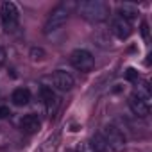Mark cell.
I'll use <instances>...</instances> for the list:
<instances>
[{"label": "cell", "mask_w": 152, "mask_h": 152, "mask_svg": "<svg viewBox=\"0 0 152 152\" xmlns=\"http://www.w3.org/2000/svg\"><path fill=\"white\" fill-rule=\"evenodd\" d=\"M79 13L88 22H104L109 16V6L104 0H86L79 4Z\"/></svg>", "instance_id": "1"}, {"label": "cell", "mask_w": 152, "mask_h": 152, "mask_svg": "<svg viewBox=\"0 0 152 152\" xmlns=\"http://www.w3.org/2000/svg\"><path fill=\"white\" fill-rule=\"evenodd\" d=\"M68 16H70V6H66V4H57V6L48 13V16H47L45 27H43V29H45V34H52V32L59 31V29L66 23Z\"/></svg>", "instance_id": "2"}, {"label": "cell", "mask_w": 152, "mask_h": 152, "mask_svg": "<svg viewBox=\"0 0 152 152\" xmlns=\"http://www.w3.org/2000/svg\"><path fill=\"white\" fill-rule=\"evenodd\" d=\"M102 136L106 140L107 148H111L113 152H122L125 143H127V138H125L124 131L118 129L116 125H106L104 131H102Z\"/></svg>", "instance_id": "3"}, {"label": "cell", "mask_w": 152, "mask_h": 152, "mask_svg": "<svg viewBox=\"0 0 152 152\" xmlns=\"http://www.w3.org/2000/svg\"><path fill=\"white\" fill-rule=\"evenodd\" d=\"M70 63L79 72H91L93 66H95V57L86 48H77L70 54Z\"/></svg>", "instance_id": "4"}, {"label": "cell", "mask_w": 152, "mask_h": 152, "mask_svg": "<svg viewBox=\"0 0 152 152\" xmlns=\"http://www.w3.org/2000/svg\"><path fill=\"white\" fill-rule=\"evenodd\" d=\"M0 20H2V25L7 32H13L18 27L20 13L13 2H2V6H0Z\"/></svg>", "instance_id": "5"}, {"label": "cell", "mask_w": 152, "mask_h": 152, "mask_svg": "<svg viewBox=\"0 0 152 152\" xmlns=\"http://www.w3.org/2000/svg\"><path fill=\"white\" fill-rule=\"evenodd\" d=\"M50 81H52V86L56 90H59V91H70L73 88V84H75L73 77H72L68 72H64V70H56L52 73Z\"/></svg>", "instance_id": "6"}, {"label": "cell", "mask_w": 152, "mask_h": 152, "mask_svg": "<svg viewBox=\"0 0 152 152\" xmlns=\"http://www.w3.org/2000/svg\"><path fill=\"white\" fill-rule=\"evenodd\" d=\"M39 93H41V100H43V104H45L48 115L52 116V115L57 111V107H59V97L56 95V91H54L50 86H41Z\"/></svg>", "instance_id": "7"}, {"label": "cell", "mask_w": 152, "mask_h": 152, "mask_svg": "<svg viewBox=\"0 0 152 152\" xmlns=\"http://www.w3.org/2000/svg\"><path fill=\"white\" fill-rule=\"evenodd\" d=\"M111 32L115 34V38L118 39H127L131 34H132V27L129 22H125L124 18H115L113 23H111Z\"/></svg>", "instance_id": "8"}, {"label": "cell", "mask_w": 152, "mask_h": 152, "mask_svg": "<svg viewBox=\"0 0 152 152\" xmlns=\"http://www.w3.org/2000/svg\"><path fill=\"white\" fill-rule=\"evenodd\" d=\"M129 107H131V111H132L136 116H140V118H145V116L150 113V104L145 102V100H141V99L136 97L134 93L129 97Z\"/></svg>", "instance_id": "9"}, {"label": "cell", "mask_w": 152, "mask_h": 152, "mask_svg": "<svg viewBox=\"0 0 152 152\" xmlns=\"http://www.w3.org/2000/svg\"><path fill=\"white\" fill-rule=\"evenodd\" d=\"M20 127H22L23 132H27V134H34V132L39 131V127H41V120H39V116L34 115V113L25 115V116L22 118V122H20Z\"/></svg>", "instance_id": "10"}, {"label": "cell", "mask_w": 152, "mask_h": 152, "mask_svg": "<svg viewBox=\"0 0 152 152\" xmlns=\"http://www.w3.org/2000/svg\"><path fill=\"white\" fill-rule=\"evenodd\" d=\"M29 100H31V91H29L27 88H16V90L11 93V102H13L15 106H18V107L27 106Z\"/></svg>", "instance_id": "11"}, {"label": "cell", "mask_w": 152, "mask_h": 152, "mask_svg": "<svg viewBox=\"0 0 152 152\" xmlns=\"http://www.w3.org/2000/svg\"><path fill=\"white\" fill-rule=\"evenodd\" d=\"M118 13H120V18H124L125 22H132V20H136L138 18V15H140V11H138V7L134 6V4H120L118 6Z\"/></svg>", "instance_id": "12"}, {"label": "cell", "mask_w": 152, "mask_h": 152, "mask_svg": "<svg viewBox=\"0 0 152 152\" xmlns=\"http://www.w3.org/2000/svg\"><path fill=\"white\" fill-rule=\"evenodd\" d=\"M88 143H90V147H91L93 152H106L107 150V145H106V140H104L102 132H95Z\"/></svg>", "instance_id": "13"}, {"label": "cell", "mask_w": 152, "mask_h": 152, "mask_svg": "<svg viewBox=\"0 0 152 152\" xmlns=\"http://www.w3.org/2000/svg\"><path fill=\"white\" fill-rule=\"evenodd\" d=\"M57 143H59V134L56 132V134H52L50 138H47V140L41 143V147H39L36 152H52V150L57 147Z\"/></svg>", "instance_id": "14"}, {"label": "cell", "mask_w": 152, "mask_h": 152, "mask_svg": "<svg viewBox=\"0 0 152 152\" xmlns=\"http://www.w3.org/2000/svg\"><path fill=\"white\" fill-rule=\"evenodd\" d=\"M134 95H136V97H140L141 100H145V102H148V104H150V88H148V84H147V83L138 84V88H136Z\"/></svg>", "instance_id": "15"}, {"label": "cell", "mask_w": 152, "mask_h": 152, "mask_svg": "<svg viewBox=\"0 0 152 152\" xmlns=\"http://www.w3.org/2000/svg\"><path fill=\"white\" fill-rule=\"evenodd\" d=\"M45 50L43 48H38V47H34V48H31V59L36 63V61H43L45 59Z\"/></svg>", "instance_id": "16"}, {"label": "cell", "mask_w": 152, "mask_h": 152, "mask_svg": "<svg viewBox=\"0 0 152 152\" xmlns=\"http://www.w3.org/2000/svg\"><path fill=\"white\" fill-rule=\"evenodd\" d=\"M125 77H127L129 81H138V72H136L134 68H129L127 73H125Z\"/></svg>", "instance_id": "17"}, {"label": "cell", "mask_w": 152, "mask_h": 152, "mask_svg": "<svg viewBox=\"0 0 152 152\" xmlns=\"http://www.w3.org/2000/svg\"><path fill=\"white\" fill-rule=\"evenodd\" d=\"M75 152H93V150H91V147H90V143L86 141V143H81V145L77 147V150H75Z\"/></svg>", "instance_id": "18"}, {"label": "cell", "mask_w": 152, "mask_h": 152, "mask_svg": "<svg viewBox=\"0 0 152 152\" xmlns=\"http://www.w3.org/2000/svg\"><path fill=\"white\" fill-rule=\"evenodd\" d=\"M141 34H143V38H145V39L148 38V25H147V22H143V23H141Z\"/></svg>", "instance_id": "19"}, {"label": "cell", "mask_w": 152, "mask_h": 152, "mask_svg": "<svg viewBox=\"0 0 152 152\" xmlns=\"http://www.w3.org/2000/svg\"><path fill=\"white\" fill-rule=\"evenodd\" d=\"M9 115V111H7V107H4V106H0V118H6Z\"/></svg>", "instance_id": "20"}, {"label": "cell", "mask_w": 152, "mask_h": 152, "mask_svg": "<svg viewBox=\"0 0 152 152\" xmlns=\"http://www.w3.org/2000/svg\"><path fill=\"white\" fill-rule=\"evenodd\" d=\"M4 61H6V50L0 47V64H4Z\"/></svg>", "instance_id": "21"}, {"label": "cell", "mask_w": 152, "mask_h": 152, "mask_svg": "<svg viewBox=\"0 0 152 152\" xmlns=\"http://www.w3.org/2000/svg\"><path fill=\"white\" fill-rule=\"evenodd\" d=\"M66 152H75V150H66Z\"/></svg>", "instance_id": "22"}]
</instances>
